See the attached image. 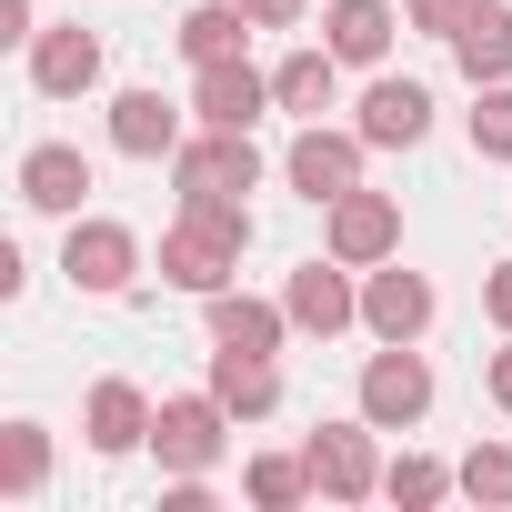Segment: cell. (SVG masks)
Returning <instances> with one entry per match:
<instances>
[{"label": "cell", "mask_w": 512, "mask_h": 512, "mask_svg": "<svg viewBox=\"0 0 512 512\" xmlns=\"http://www.w3.org/2000/svg\"><path fill=\"white\" fill-rule=\"evenodd\" d=\"M241 251H251V201H181V221L161 231V282L211 302L241 272Z\"/></svg>", "instance_id": "1"}, {"label": "cell", "mask_w": 512, "mask_h": 512, "mask_svg": "<svg viewBox=\"0 0 512 512\" xmlns=\"http://www.w3.org/2000/svg\"><path fill=\"white\" fill-rule=\"evenodd\" d=\"M161 171H171L181 201H241V191H262V151H251V131H211V121H201Z\"/></svg>", "instance_id": "2"}, {"label": "cell", "mask_w": 512, "mask_h": 512, "mask_svg": "<svg viewBox=\"0 0 512 512\" xmlns=\"http://www.w3.org/2000/svg\"><path fill=\"white\" fill-rule=\"evenodd\" d=\"M352 412H362L372 432H412V422L432 412V362H422V342H382V352L362 362V382H352Z\"/></svg>", "instance_id": "3"}, {"label": "cell", "mask_w": 512, "mask_h": 512, "mask_svg": "<svg viewBox=\"0 0 512 512\" xmlns=\"http://www.w3.org/2000/svg\"><path fill=\"white\" fill-rule=\"evenodd\" d=\"M61 272H71V292L121 302V292L141 282V231H131V221H111V211H81V221H71V241H61Z\"/></svg>", "instance_id": "4"}, {"label": "cell", "mask_w": 512, "mask_h": 512, "mask_svg": "<svg viewBox=\"0 0 512 512\" xmlns=\"http://www.w3.org/2000/svg\"><path fill=\"white\" fill-rule=\"evenodd\" d=\"M151 452H161V472H211L221 452H231V402L201 382V392H171L161 412H151Z\"/></svg>", "instance_id": "5"}, {"label": "cell", "mask_w": 512, "mask_h": 512, "mask_svg": "<svg viewBox=\"0 0 512 512\" xmlns=\"http://www.w3.org/2000/svg\"><path fill=\"white\" fill-rule=\"evenodd\" d=\"M362 151H372L362 131H332V121H302V131H292V151H282V181H292V191H302L312 211H332L342 191H362Z\"/></svg>", "instance_id": "6"}, {"label": "cell", "mask_w": 512, "mask_h": 512, "mask_svg": "<svg viewBox=\"0 0 512 512\" xmlns=\"http://www.w3.org/2000/svg\"><path fill=\"white\" fill-rule=\"evenodd\" d=\"M322 251L352 262V272L392 262V251H402V201H392V191H342V201L322 211Z\"/></svg>", "instance_id": "7"}, {"label": "cell", "mask_w": 512, "mask_h": 512, "mask_svg": "<svg viewBox=\"0 0 512 512\" xmlns=\"http://www.w3.org/2000/svg\"><path fill=\"white\" fill-rule=\"evenodd\" d=\"M432 312H442V292H432L422 272H402V251L362 272V332H372V342H422Z\"/></svg>", "instance_id": "8"}, {"label": "cell", "mask_w": 512, "mask_h": 512, "mask_svg": "<svg viewBox=\"0 0 512 512\" xmlns=\"http://www.w3.org/2000/svg\"><path fill=\"white\" fill-rule=\"evenodd\" d=\"M302 462H312L322 502H372V492H382V452H372V422H362V412H352V422H322V432L302 442Z\"/></svg>", "instance_id": "9"}, {"label": "cell", "mask_w": 512, "mask_h": 512, "mask_svg": "<svg viewBox=\"0 0 512 512\" xmlns=\"http://www.w3.org/2000/svg\"><path fill=\"white\" fill-rule=\"evenodd\" d=\"M282 302H292V332H312V342H332V332L362 322V282H352V262H332V251L282 282Z\"/></svg>", "instance_id": "10"}, {"label": "cell", "mask_w": 512, "mask_h": 512, "mask_svg": "<svg viewBox=\"0 0 512 512\" xmlns=\"http://www.w3.org/2000/svg\"><path fill=\"white\" fill-rule=\"evenodd\" d=\"M31 91H41V101H81V91H101V31L51 21V31L31 41Z\"/></svg>", "instance_id": "11"}, {"label": "cell", "mask_w": 512, "mask_h": 512, "mask_svg": "<svg viewBox=\"0 0 512 512\" xmlns=\"http://www.w3.org/2000/svg\"><path fill=\"white\" fill-rule=\"evenodd\" d=\"M191 131H181V101H161L151 81H131V91H111V151L121 161H171Z\"/></svg>", "instance_id": "12"}, {"label": "cell", "mask_w": 512, "mask_h": 512, "mask_svg": "<svg viewBox=\"0 0 512 512\" xmlns=\"http://www.w3.org/2000/svg\"><path fill=\"white\" fill-rule=\"evenodd\" d=\"M151 412H161V402H151L141 382H121V372H111V382H91V402H81V442H91L101 462H121V452H141V442H151Z\"/></svg>", "instance_id": "13"}, {"label": "cell", "mask_w": 512, "mask_h": 512, "mask_svg": "<svg viewBox=\"0 0 512 512\" xmlns=\"http://www.w3.org/2000/svg\"><path fill=\"white\" fill-rule=\"evenodd\" d=\"M262 111H282V101H272V71H251V61H211L191 81V121H211V131H251Z\"/></svg>", "instance_id": "14"}, {"label": "cell", "mask_w": 512, "mask_h": 512, "mask_svg": "<svg viewBox=\"0 0 512 512\" xmlns=\"http://www.w3.org/2000/svg\"><path fill=\"white\" fill-rule=\"evenodd\" d=\"M352 131H362L372 151H422V141H432V91H422V81H372L362 111H352Z\"/></svg>", "instance_id": "15"}, {"label": "cell", "mask_w": 512, "mask_h": 512, "mask_svg": "<svg viewBox=\"0 0 512 512\" xmlns=\"http://www.w3.org/2000/svg\"><path fill=\"white\" fill-rule=\"evenodd\" d=\"M21 201L51 211V221H81V201H91V161H81L71 141H31V151H21Z\"/></svg>", "instance_id": "16"}, {"label": "cell", "mask_w": 512, "mask_h": 512, "mask_svg": "<svg viewBox=\"0 0 512 512\" xmlns=\"http://www.w3.org/2000/svg\"><path fill=\"white\" fill-rule=\"evenodd\" d=\"M211 392L231 402V422H272L282 412V362L241 352V342H211Z\"/></svg>", "instance_id": "17"}, {"label": "cell", "mask_w": 512, "mask_h": 512, "mask_svg": "<svg viewBox=\"0 0 512 512\" xmlns=\"http://www.w3.org/2000/svg\"><path fill=\"white\" fill-rule=\"evenodd\" d=\"M201 322H211V342H241V352H282L292 342V302H262V292H241V282H221L201 302Z\"/></svg>", "instance_id": "18"}, {"label": "cell", "mask_w": 512, "mask_h": 512, "mask_svg": "<svg viewBox=\"0 0 512 512\" xmlns=\"http://www.w3.org/2000/svg\"><path fill=\"white\" fill-rule=\"evenodd\" d=\"M392 31H402L392 0H332V11H322V41H332L342 71H372V61L392 51Z\"/></svg>", "instance_id": "19"}, {"label": "cell", "mask_w": 512, "mask_h": 512, "mask_svg": "<svg viewBox=\"0 0 512 512\" xmlns=\"http://www.w3.org/2000/svg\"><path fill=\"white\" fill-rule=\"evenodd\" d=\"M332 91H342L332 41H322V51H282V61H272V101H282L292 121H322V111H332Z\"/></svg>", "instance_id": "20"}, {"label": "cell", "mask_w": 512, "mask_h": 512, "mask_svg": "<svg viewBox=\"0 0 512 512\" xmlns=\"http://www.w3.org/2000/svg\"><path fill=\"white\" fill-rule=\"evenodd\" d=\"M51 492V422H0V502Z\"/></svg>", "instance_id": "21"}, {"label": "cell", "mask_w": 512, "mask_h": 512, "mask_svg": "<svg viewBox=\"0 0 512 512\" xmlns=\"http://www.w3.org/2000/svg\"><path fill=\"white\" fill-rule=\"evenodd\" d=\"M312 492H322V482H312L302 452H251V462H241V502H251V512H302Z\"/></svg>", "instance_id": "22"}, {"label": "cell", "mask_w": 512, "mask_h": 512, "mask_svg": "<svg viewBox=\"0 0 512 512\" xmlns=\"http://www.w3.org/2000/svg\"><path fill=\"white\" fill-rule=\"evenodd\" d=\"M241 41H251V11H241V0H201V11H181V61H191V71L241 61Z\"/></svg>", "instance_id": "23"}, {"label": "cell", "mask_w": 512, "mask_h": 512, "mask_svg": "<svg viewBox=\"0 0 512 512\" xmlns=\"http://www.w3.org/2000/svg\"><path fill=\"white\" fill-rule=\"evenodd\" d=\"M452 61H462V81L482 91V81H512V11H502V0H492V11L452 41Z\"/></svg>", "instance_id": "24"}, {"label": "cell", "mask_w": 512, "mask_h": 512, "mask_svg": "<svg viewBox=\"0 0 512 512\" xmlns=\"http://www.w3.org/2000/svg\"><path fill=\"white\" fill-rule=\"evenodd\" d=\"M442 492H462V462H432V452H402V462H382V502H402V512H432Z\"/></svg>", "instance_id": "25"}, {"label": "cell", "mask_w": 512, "mask_h": 512, "mask_svg": "<svg viewBox=\"0 0 512 512\" xmlns=\"http://www.w3.org/2000/svg\"><path fill=\"white\" fill-rule=\"evenodd\" d=\"M472 151L482 161H512V81H482L472 91Z\"/></svg>", "instance_id": "26"}, {"label": "cell", "mask_w": 512, "mask_h": 512, "mask_svg": "<svg viewBox=\"0 0 512 512\" xmlns=\"http://www.w3.org/2000/svg\"><path fill=\"white\" fill-rule=\"evenodd\" d=\"M462 492L502 512V502H512V442H472V452H462Z\"/></svg>", "instance_id": "27"}, {"label": "cell", "mask_w": 512, "mask_h": 512, "mask_svg": "<svg viewBox=\"0 0 512 512\" xmlns=\"http://www.w3.org/2000/svg\"><path fill=\"white\" fill-rule=\"evenodd\" d=\"M482 11H492V0H402V21H412L422 41H442V51H452V41H462Z\"/></svg>", "instance_id": "28"}, {"label": "cell", "mask_w": 512, "mask_h": 512, "mask_svg": "<svg viewBox=\"0 0 512 512\" xmlns=\"http://www.w3.org/2000/svg\"><path fill=\"white\" fill-rule=\"evenodd\" d=\"M241 11H251V31H302L312 0H241Z\"/></svg>", "instance_id": "29"}, {"label": "cell", "mask_w": 512, "mask_h": 512, "mask_svg": "<svg viewBox=\"0 0 512 512\" xmlns=\"http://www.w3.org/2000/svg\"><path fill=\"white\" fill-rule=\"evenodd\" d=\"M482 312H492V332H512V262L482 272Z\"/></svg>", "instance_id": "30"}, {"label": "cell", "mask_w": 512, "mask_h": 512, "mask_svg": "<svg viewBox=\"0 0 512 512\" xmlns=\"http://www.w3.org/2000/svg\"><path fill=\"white\" fill-rule=\"evenodd\" d=\"M482 392H492V412H502V422H512V332H502V352H492V362H482Z\"/></svg>", "instance_id": "31"}, {"label": "cell", "mask_w": 512, "mask_h": 512, "mask_svg": "<svg viewBox=\"0 0 512 512\" xmlns=\"http://www.w3.org/2000/svg\"><path fill=\"white\" fill-rule=\"evenodd\" d=\"M0 41H11V51L41 41V11H31V0H0Z\"/></svg>", "instance_id": "32"}]
</instances>
